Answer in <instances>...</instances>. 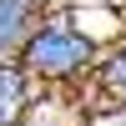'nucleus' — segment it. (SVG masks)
Returning a JSON list of instances; mask_svg holds the SVG:
<instances>
[{"label": "nucleus", "mask_w": 126, "mask_h": 126, "mask_svg": "<svg viewBox=\"0 0 126 126\" xmlns=\"http://www.w3.org/2000/svg\"><path fill=\"white\" fill-rule=\"evenodd\" d=\"M15 61L35 76V86L71 91V86H81V81H91V71H96V61H101V46L71 20V10H46L40 25L25 35V46H20Z\"/></svg>", "instance_id": "obj_1"}, {"label": "nucleus", "mask_w": 126, "mask_h": 126, "mask_svg": "<svg viewBox=\"0 0 126 126\" xmlns=\"http://www.w3.org/2000/svg\"><path fill=\"white\" fill-rule=\"evenodd\" d=\"M91 101L106 111H126V35H116L111 46H101V61L91 71Z\"/></svg>", "instance_id": "obj_2"}, {"label": "nucleus", "mask_w": 126, "mask_h": 126, "mask_svg": "<svg viewBox=\"0 0 126 126\" xmlns=\"http://www.w3.org/2000/svg\"><path fill=\"white\" fill-rule=\"evenodd\" d=\"M40 15H46V5H35V0H0V61L20 56V46L40 25Z\"/></svg>", "instance_id": "obj_3"}, {"label": "nucleus", "mask_w": 126, "mask_h": 126, "mask_svg": "<svg viewBox=\"0 0 126 126\" xmlns=\"http://www.w3.org/2000/svg\"><path fill=\"white\" fill-rule=\"evenodd\" d=\"M15 126H86V111L71 96H35V106H30Z\"/></svg>", "instance_id": "obj_4"}]
</instances>
